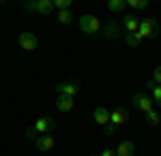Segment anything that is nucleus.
Segmentation results:
<instances>
[{"instance_id":"obj_1","label":"nucleus","mask_w":161,"mask_h":156,"mask_svg":"<svg viewBox=\"0 0 161 156\" xmlns=\"http://www.w3.org/2000/svg\"><path fill=\"white\" fill-rule=\"evenodd\" d=\"M80 28H82V32L88 36H97L103 30V24L99 22V17L97 15H90V13H86V15H82L80 17Z\"/></svg>"},{"instance_id":"obj_2","label":"nucleus","mask_w":161,"mask_h":156,"mask_svg":"<svg viewBox=\"0 0 161 156\" xmlns=\"http://www.w3.org/2000/svg\"><path fill=\"white\" fill-rule=\"evenodd\" d=\"M137 34L142 36V41H144V39H153V36L159 34V24H157L153 17H144V19H140V30H137Z\"/></svg>"},{"instance_id":"obj_3","label":"nucleus","mask_w":161,"mask_h":156,"mask_svg":"<svg viewBox=\"0 0 161 156\" xmlns=\"http://www.w3.org/2000/svg\"><path fill=\"white\" fill-rule=\"evenodd\" d=\"M131 105H133L136 109H140V111H144V113H148L155 103H153V98H150V96H146L144 92H137V94L131 96Z\"/></svg>"},{"instance_id":"obj_4","label":"nucleus","mask_w":161,"mask_h":156,"mask_svg":"<svg viewBox=\"0 0 161 156\" xmlns=\"http://www.w3.org/2000/svg\"><path fill=\"white\" fill-rule=\"evenodd\" d=\"M80 92V84L77 81H60L56 86V94L58 96H69V98H75Z\"/></svg>"},{"instance_id":"obj_5","label":"nucleus","mask_w":161,"mask_h":156,"mask_svg":"<svg viewBox=\"0 0 161 156\" xmlns=\"http://www.w3.org/2000/svg\"><path fill=\"white\" fill-rule=\"evenodd\" d=\"M35 128H37L39 137L41 135H50L52 131H56V120L52 118V116H43V118H39L35 122Z\"/></svg>"},{"instance_id":"obj_6","label":"nucleus","mask_w":161,"mask_h":156,"mask_svg":"<svg viewBox=\"0 0 161 156\" xmlns=\"http://www.w3.org/2000/svg\"><path fill=\"white\" fill-rule=\"evenodd\" d=\"M17 43H19V47L24 49V51H35V49H37V45H39L37 34H32V32H28V30H24V32L19 34Z\"/></svg>"},{"instance_id":"obj_7","label":"nucleus","mask_w":161,"mask_h":156,"mask_svg":"<svg viewBox=\"0 0 161 156\" xmlns=\"http://www.w3.org/2000/svg\"><path fill=\"white\" fill-rule=\"evenodd\" d=\"M127 120H129V113H127V109H125V107H116L114 111H112V116H110V122L116 126V128L123 126Z\"/></svg>"},{"instance_id":"obj_8","label":"nucleus","mask_w":161,"mask_h":156,"mask_svg":"<svg viewBox=\"0 0 161 156\" xmlns=\"http://www.w3.org/2000/svg\"><path fill=\"white\" fill-rule=\"evenodd\" d=\"M37 150L39 152H50L52 148L56 145V139L52 137V135H41V137H37Z\"/></svg>"},{"instance_id":"obj_9","label":"nucleus","mask_w":161,"mask_h":156,"mask_svg":"<svg viewBox=\"0 0 161 156\" xmlns=\"http://www.w3.org/2000/svg\"><path fill=\"white\" fill-rule=\"evenodd\" d=\"M103 36L105 39H110V41H114V39H118V34H120V24L118 22H108V24L103 26Z\"/></svg>"},{"instance_id":"obj_10","label":"nucleus","mask_w":161,"mask_h":156,"mask_svg":"<svg viewBox=\"0 0 161 156\" xmlns=\"http://www.w3.org/2000/svg\"><path fill=\"white\" fill-rule=\"evenodd\" d=\"M110 111H108V109L105 107H97L95 109V111H92V120L97 122V124H99V126H105V124H110Z\"/></svg>"},{"instance_id":"obj_11","label":"nucleus","mask_w":161,"mask_h":156,"mask_svg":"<svg viewBox=\"0 0 161 156\" xmlns=\"http://www.w3.org/2000/svg\"><path fill=\"white\" fill-rule=\"evenodd\" d=\"M123 26H125L127 32H137V30H140V19H137V15L136 13H127Z\"/></svg>"},{"instance_id":"obj_12","label":"nucleus","mask_w":161,"mask_h":156,"mask_svg":"<svg viewBox=\"0 0 161 156\" xmlns=\"http://www.w3.org/2000/svg\"><path fill=\"white\" fill-rule=\"evenodd\" d=\"M73 98H69V96H58L56 98V109L58 111H62V113H69L71 109H73Z\"/></svg>"},{"instance_id":"obj_13","label":"nucleus","mask_w":161,"mask_h":156,"mask_svg":"<svg viewBox=\"0 0 161 156\" xmlns=\"http://www.w3.org/2000/svg\"><path fill=\"white\" fill-rule=\"evenodd\" d=\"M114 152H116V156H133L136 154V145H133V141H123Z\"/></svg>"},{"instance_id":"obj_14","label":"nucleus","mask_w":161,"mask_h":156,"mask_svg":"<svg viewBox=\"0 0 161 156\" xmlns=\"http://www.w3.org/2000/svg\"><path fill=\"white\" fill-rule=\"evenodd\" d=\"M37 13H41V15H52L54 13V2L52 0H37Z\"/></svg>"},{"instance_id":"obj_15","label":"nucleus","mask_w":161,"mask_h":156,"mask_svg":"<svg viewBox=\"0 0 161 156\" xmlns=\"http://www.w3.org/2000/svg\"><path fill=\"white\" fill-rule=\"evenodd\" d=\"M58 13V22H60L62 26H71L73 24V11L69 9V11H56Z\"/></svg>"},{"instance_id":"obj_16","label":"nucleus","mask_w":161,"mask_h":156,"mask_svg":"<svg viewBox=\"0 0 161 156\" xmlns=\"http://www.w3.org/2000/svg\"><path fill=\"white\" fill-rule=\"evenodd\" d=\"M125 41H127V45H129V47H140L142 36L137 34V32H127V34H125Z\"/></svg>"},{"instance_id":"obj_17","label":"nucleus","mask_w":161,"mask_h":156,"mask_svg":"<svg viewBox=\"0 0 161 156\" xmlns=\"http://www.w3.org/2000/svg\"><path fill=\"white\" fill-rule=\"evenodd\" d=\"M144 118H146V122H148L150 126H157L161 122V113L157 111V109H150L148 113H144Z\"/></svg>"},{"instance_id":"obj_18","label":"nucleus","mask_w":161,"mask_h":156,"mask_svg":"<svg viewBox=\"0 0 161 156\" xmlns=\"http://www.w3.org/2000/svg\"><path fill=\"white\" fill-rule=\"evenodd\" d=\"M108 9H110L112 13L125 11V9H127V2H125V0H110V2H108Z\"/></svg>"},{"instance_id":"obj_19","label":"nucleus","mask_w":161,"mask_h":156,"mask_svg":"<svg viewBox=\"0 0 161 156\" xmlns=\"http://www.w3.org/2000/svg\"><path fill=\"white\" fill-rule=\"evenodd\" d=\"M73 7L71 0H54V11H69Z\"/></svg>"},{"instance_id":"obj_20","label":"nucleus","mask_w":161,"mask_h":156,"mask_svg":"<svg viewBox=\"0 0 161 156\" xmlns=\"http://www.w3.org/2000/svg\"><path fill=\"white\" fill-rule=\"evenodd\" d=\"M127 7L133 9V11H142V9L148 7V2H146V0H127Z\"/></svg>"},{"instance_id":"obj_21","label":"nucleus","mask_w":161,"mask_h":156,"mask_svg":"<svg viewBox=\"0 0 161 156\" xmlns=\"http://www.w3.org/2000/svg\"><path fill=\"white\" fill-rule=\"evenodd\" d=\"M150 92H153V103H155L157 107H161V86H155Z\"/></svg>"},{"instance_id":"obj_22","label":"nucleus","mask_w":161,"mask_h":156,"mask_svg":"<svg viewBox=\"0 0 161 156\" xmlns=\"http://www.w3.org/2000/svg\"><path fill=\"white\" fill-rule=\"evenodd\" d=\"M24 11L26 13H37V0H26L24 2Z\"/></svg>"},{"instance_id":"obj_23","label":"nucleus","mask_w":161,"mask_h":156,"mask_svg":"<svg viewBox=\"0 0 161 156\" xmlns=\"http://www.w3.org/2000/svg\"><path fill=\"white\" fill-rule=\"evenodd\" d=\"M103 135H105V137H114V135H116V126H114V124H105V126H103Z\"/></svg>"},{"instance_id":"obj_24","label":"nucleus","mask_w":161,"mask_h":156,"mask_svg":"<svg viewBox=\"0 0 161 156\" xmlns=\"http://www.w3.org/2000/svg\"><path fill=\"white\" fill-rule=\"evenodd\" d=\"M153 81H155L157 86H161V64L155 66V71H153Z\"/></svg>"},{"instance_id":"obj_25","label":"nucleus","mask_w":161,"mask_h":156,"mask_svg":"<svg viewBox=\"0 0 161 156\" xmlns=\"http://www.w3.org/2000/svg\"><path fill=\"white\" fill-rule=\"evenodd\" d=\"M26 137H28V139H35V137H37L39 133H37V128H35V126H28V128H26V133H24Z\"/></svg>"},{"instance_id":"obj_26","label":"nucleus","mask_w":161,"mask_h":156,"mask_svg":"<svg viewBox=\"0 0 161 156\" xmlns=\"http://www.w3.org/2000/svg\"><path fill=\"white\" fill-rule=\"evenodd\" d=\"M99 156H116V152H114V150H103Z\"/></svg>"},{"instance_id":"obj_27","label":"nucleus","mask_w":161,"mask_h":156,"mask_svg":"<svg viewBox=\"0 0 161 156\" xmlns=\"http://www.w3.org/2000/svg\"><path fill=\"white\" fill-rule=\"evenodd\" d=\"M155 86H157V84H155V81H153V79H148V81H146V88H148V90H153V88H155Z\"/></svg>"},{"instance_id":"obj_28","label":"nucleus","mask_w":161,"mask_h":156,"mask_svg":"<svg viewBox=\"0 0 161 156\" xmlns=\"http://www.w3.org/2000/svg\"><path fill=\"white\" fill-rule=\"evenodd\" d=\"M90 156H99V154H90Z\"/></svg>"}]
</instances>
